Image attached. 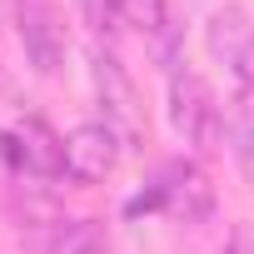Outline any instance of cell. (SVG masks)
Returning a JSON list of instances; mask_svg holds the SVG:
<instances>
[{
	"instance_id": "obj_10",
	"label": "cell",
	"mask_w": 254,
	"mask_h": 254,
	"mask_svg": "<svg viewBox=\"0 0 254 254\" xmlns=\"http://www.w3.org/2000/svg\"><path fill=\"white\" fill-rule=\"evenodd\" d=\"M75 10H80V20H85L95 35H110V30L120 25V10H115V0H75Z\"/></svg>"
},
{
	"instance_id": "obj_7",
	"label": "cell",
	"mask_w": 254,
	"mask_h": 254,
	"mask_svg": "<svg viewBox=\"0 0 254 254\" xmlns=\"http://www.w3.org/2000/svg\"><path fill=\"white\" fill-rule=\"evenodd\" d=\"M254 30H249V15H244V5H219L214 15H209V25H204V40H209V55L214 60H234L239 55V45L249 40Z\"/></svg>"
},
{
	"instance_id": "obj_1",
	"label": "cell",
	"mask_w": 254,
	"mask_h": 254,
	"mask_svg": "<svg viewBox=\"0 0 254 254\" xmlns=\"http://www.w3.org/2000/svg\"><path fill=\"white\" fill-rule=\"evenodd\" d=\"M170 125H175V135H180L185 145H194V150L219 145L224 120H219L214 90H209L194 70H175V75H170Z\"/></svg>"
},
{
	"instance_id": "obj_9",
	"label": "cell",
	"mask_w": 254,
	"mask_h": 254,
	"mask_svg": "<svg viewBox=\"0 0 254 254\" xmlns=\"http://www.w3.org/2000/svg\"><path fill=\"white\" fill-rule=\"evenodd\" d=\"M229 140H234V160H239L244 180L254 185V110H239V120H234Z\"/></svg>"
},
{
	"instance_id": "obj_12",
	"label": "cell",
	"mask_w": 254,
	"mask_h": 254,
	"mask_svg": "<svg viewBox=\"0 0 254 254\" xmlns=\"http://www.w3.org/2000/svg\"><path fill=\"white\" fill-rule=\"evenodd\" d=\"M214 254H254V219H239V224L229 229V239H224Z\"/></svg>"
},
{
	"instance_id": "obj_2",
	"label": "cell",
	"mask_w": 254,
	"mask_h": 254,
	"mask_svg": "<svg viewBox=\"0 0 254 254\" xmlns=\"http://www.w3.org/2000/svg\"><path fill=\"white\" fill-rule=\"evenodd\" d=\"M0 150H5L10 165L25 170V175H40V180L65 175V140L50 130L40 115L15 120V125H10V135H0Z\"/></svg>"
},
{
	"instance_id": "obj_6",
	"label": "cell",
	"mask_w": 254,
	"mask_h": 254,
	"mask_svg": "<svg viewBox=\"0 0 254 254\" xmlns=\"http://www.w3.org/2000/svg\"><path fill=\"white\" fill-rule=\"evenodd\" d=\"M15 30L35 75H55L65 65V30L50 10V0H15Z\"/></svg>"
},
{
	"instance_id": "obj_11",
	"label": "cell",
	"mask_w": 254,
	"mask_h": 254,
	"mask_svg": "<svg viewBox=\"0 0 254 254\" xmlns=\"http://www.w3.org/2000/svg\"><path fill=\"white\" fill-rule=\"evenodd\" d=\"M229 70H234V85H239L244 95H254V35L239 45V55L229 60Z\"/></svg>"
},
{
	"instance_id": "obj_5",
	"label": "cell",
	"mask_w": 254,
	"mask_h": 254,
	"mask_svg": "<svg viewBox=\"0 0 254 254\" xmlns=\"http://www.w3.org/2000/svg\"><path fill=\"white\" fill-rule=\"evenodd\" d=\"M115 165H120V130H115V125L90 120V125H75V130L65 135V175L70 180L95 185Z\"/></svg>"
},
{
	"instance_id": "obj_4",
	"label": "cell",
	"mask_w": 254,
	"mask_h": 254,
	"mask_svg": "<svg viewBox=\"0 0 254 254\" xmlns=\"http://www.w3.org/2000/svg\"><path fill=\"white\" fill-rule=\"evenodd\" d=\"M145 204H155V209H165L170 219H185V224H199L209 209H214V190H209V180H204V170L199 165H170L160 180H155V190H150V199Z\"/></svg>"
},
{
	"instance_id": "obj_3",
	"label": "cell",
	"mask_w": 254,
	"mask_h": 254,
	"mask_svg": "<svg viewBox=\"0 0 254 254\" xmlns=\"http://www.w3.org/2000/svg\"><path fill=\"white\" fill-rule=\"evenodd\" d=\"M90 80H95V95L105 105V125L135 135L140 130V90H135L130 75H125V65L115 60V50H105V45L90 50Z\"/></svg>"
},
{
	"instance_id": "obj_8",
	"label": "cell",
	"mask_w": 254,
	"mask_h": 254,
	"mask_svg": "<svg viewBox=\"0 0 254 254\" xmlns=\"http://www.w3.org/2000/svg\"><path fill=\"white\" fill-rule=\"evenodd\" d=\"M115 10H120V20H125V25H135L140 35H160V30L170 25L165 0H115Z\"/></svg>"
}]
</instances>
